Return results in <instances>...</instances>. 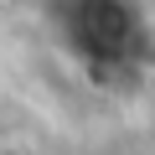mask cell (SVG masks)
<instances>
[{
    "label": "cell",
    "mask_w": 155,
    "mask_h": 155,
    "mask_svg": "<svg viewBox=\"0 0 155 155\" xmlns=\"http://www.w3.org/2000/svg\"><path fill=\"white\" fill-rule=\"evenodd\" d=\"M150 11H155V0H150Z\"/></svg>",
    "instance_id": "2"
},
{
    "label": "cell",
    "mask_w": 155,
    "mask_h": 155,
    "mask_svg": "<svg viewBox=\"0 0 155 155\" xmlns=\"http://www.w3.org/2000/svg\"><path fill=\"white\" fill-rule=\"evenodd\" d=\"M57 31H62V47L72 52V62L98 78L134 72L155 52L150 0H62Z\"/></svg>",
    "instance_id": "1"
}]
</instances>
